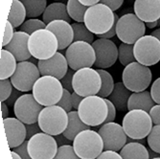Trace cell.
Wrapping results in <instances>:
<instances>
[{"label": "cell", "mask_w": 160, "mask_h": 159, "mask_svg": "<svg viewBox=\"0 0 160 159\" xmlns=\"http://www.w3.org/2000/svg\"><path fill=\"white\" fill-rule=\"evenodd\" d=\"M151 95L156 105H160V77L157 78L152 84Z\"/></svg>", "instance_id": "b9f144b4"}, {"label": "cell", "mask_w": 160, "mask_h": 159, "mask_svg": "<svg viewBox=\"0 0 160 159\" xmlns=\"http://www.w3.org/2000/svg\"><path fill=\"white\" fill-rule=\"evenodd\" d=\"M152 80V74L149 66H145L138 62L125 66L122 73V82L132 92L147 90Z\"/></svg>", "instance_id": "52a82bcc"}, {"label": "cell", "mask_w": 160, "mask_h": 159, "mask_svg": "<svg viewBox=\"0 0 160 159\" xmlns=\"http://www.w3.org/2000/svg\"><path fill=\"white\" fill-rule=\"evenodd\" d=\"M42 109V106L38 103L33 94L21 95L13 106L16 117L25 125L38 123Z\"/></svg>", "instance_id": "9a60e30c"}, {"label": "cell", "mask_w": 160, "mask_h": 159, "mask_svg": "<svg viewBox=\"0 0 160 159\" xmlns=\"http://www.w3.org/2000/svg\"><path fill=\"white\" fill-rule=\"evenodd\" d=\"M21 95H23V94L21 93V91H19V90H18V89H16V88H13V90H12L11 96L6 100V102H5V103L7 104L8 107H11L14 106V104H16V102L18 100V98H19Z\"/></svg>", "instance_id": "681fc988"}, {"label": "cell", "mask_w": 160, "mask_h": 159, "mask_svg": "<svg viewBox=\"0 0 160 159\" xmlns=\"http://www.w3.org/2000/svg\"><path fill=\"white\" fill-rule=\"evenodd\" d=\"M42 76H52L62 80L68 71V62L65 56L57 52L48 60L38 61L37 63Z\"/></svg>", "instance_id": "ac0fdd59"}, {"label": "cell", "mask_w": 160, "mask_h": 159, "mask_svg": "<svg viewBox=\"0 0 160 159\" xmlns=\"http://www.w3.org/2000/svg\"><path fill=\"white\" fill-rule=\"evenodd\" d=\"M9 107L7 106V104L5 102H1V115L2 118L6 119L9 116Z\"/></svg>", "instance_id": "f5cc1de1"}, {"label": "cell", "mask_w": 160, "mask_h": 159, "mask_svg": "<svg viewBox=\"0 0 160 159\" xmlns=\"http://www.w3.org/2000/svg\"><path fill=\"white\" fill-rule=\"evenodd\" d=\"M65 57L71 69L92 67L96 61V54L92 44L85 41H75L66 49Z\"/></svg>", "instance_id": "9c48e42d"}, {"label": "cell", "mask_w": 160, "mask_h": 159, "mask_svg": "<svg viewBox=\"0 0 160 159\" xmlns=\"http://www.w3.org/2000/svg\"><path fill=\"white\" fill-rule=\"evenodd\" d=\"M26 131H27L26 140H29L30 138H32L34 135H36L38 133H40L41 132V128H40L38 123L28 124V125H26Z\"/></svg>", "instance_id": "ee69618b"}, {"label": "cell", "mask_w": 160, "mask_h": 159, "mask_svg": "<svg viewBox=\"0 0 160 159\" xmlns=\"http://www.w3.org/2000/svg\"><path fill=\"white\" fill-rule=\"evenodd\" d=\"M46 24L44 23V21H41L40 19H36V18H30L26 20L20 27L19 31L25 32L29 35H32L33 33H35L38 30H40V29H46Z\"/></svg>", "instance_id": "e575fe53"}, {"label": "cell", "mask_w": 160, "mask_h": 159, "mask_svg": "<svg viewBox=\"0 0 160 159\" xmlns=\"http://www.w3.org/2000/svg\"><path fill=\"white\" fill-rule=\"evenodd\" d=\"M46 29L53 32L59 41V50L68 48L74 42V31L72 25L64 20H55L47 24Z\"/></svg>", "instance_id": "44dd1931"}, {"label": "cell", "mask_w": 160, "mask_h": 159, "mask_svg": "<svg viewBox=\"0 0 160 159\" xmlns=\"http://www.w3.org/2000/svg\"><path fill=\"white\" fill-rule=\"evenodd\" d=\"M152 159H160V157H156V158H152Z\"/></svg>", "instance_id": "91938a15"}, {"label": "cell", "mask_w": 160, "mask_h": 159, "mask_svg": "<svg viewBox=\"0 0 160 159\" xmlns=\"http://www.w3.org/2000/svg\"><path fill=\"white\" fill-rule=\"evenodd\" d=\"M23 3L27 17L35 18L43 14L47 8V0H20Z\"/></svg>", "instance_id": "f546056e"}, {"label": "cell", "mask_w": 160, "mask_h": 159, "mask_svg": "<svg viewBox=\"0 0 160 159\" xmlns=\"http://www.w3.org/2000/svg\"><path fill=\"white\" fill-rule=\"evenodd\" d=\"M92 46L96 54L94 66L97 69L109 68L117 61L118 49L112 40L108 38H98L97 40H94Z\"/></svg>", "instance_id": "e0dca14e"}, {"label": "cell", "mask_w": 160, "mask_h": 159, "mask_svg": "<svg viewBox=\"0 0 160 159\" xmlns=\"http://www.w3.org/2000/svg\"><path fill=\"white\" fill-rule=\"evenodd\" d=\"M86 129H90V127L82 121L78 114V111L68 112V125L63 132V135L67 139L73 141L80 132L86 131Z\"/></svg>", "instance_id": "484cf974"}, {"label": "cell", "mask_w": 160, "mask_h": 159, "mask_svg": "<svg viewBox=\"0 0 160 159\" xmlns=\"http://www.w3.org/2000/svg\"><path fill=\"white\" fill-rule=\"evenodd\" d=\"M40 71L34 62L25 61L18 62L16 72L10 78L13 88L21 92L33 90L34 84L40 78Z\"/></svg>", "instance_id": "4fadbf2b"}, {"label": "cell", "mask_w": 160, "mask_h": 159, "mask_svg": "<svg viewBox=\"0 0 160 159\" xmlns=\"http://www.w3.org/2000/svg\"><path fill=\"white\" fill-rule=\"evenodd\" d=\"M74 74L75 72L73 69H68L66 75L61 80V82L63 86L64 89H67L69 92H74V89H73V77H74Z\"/></svg>", "instance_id": "ab89813d"}, {"label": "cell", "mask_w": 160, "mask_h": 159, "mask_svg": "<svg viewBox=\"0 0 160 159\" xmlns=\"http://www.w3.org/2000/svg\"><path fill=\"white\" fill-rule=\"evenodd\" d=\"M55 139H56V141H57V143H58V146H59V147L63 146V145H70V143H71V141H70L69 139H67V138L63 135V133L55 136Z\"/></svg>", "instance_id": "816d5d0a"}, {"label": "cell", "mask_w": 160, "mask_h": 159, "mask_svg": "<svg viewBox=\"0 0 160 159\" xmlns=\"http://www.w3.org/2000/svg\"><path fill=\"white\" fill-rule=\"evenodd\" d=\"M5 133L10 149L18 148L26 141V125L18 118L8 117L3 119Z\"/></svg>", "instance_id": "d6986e66"}, {"label": "cell", "mask_w": 160, "mask_h": 159, "mask_svg": "<svg viewBox=\"0 0 160 159\" xmlns=\"http://www.w3.org/2000/svg\"><path fill=\"white\" fill-rule=\"evenodd\" d=\"M54 159H82V158H80L77 155L73 146L63 145L59 147L58 152L54 157Z\"/></svg>", "instance_id": "8d00e7d4"}, {"label": "cell", "mask_w": 160, "mask_h": 159, "mask_svg": "<svg viewBox=\"0 0 160 159\" xmlns=\"http://www.w3.org/2000/svg\"><path fill=\"white\" fill-rule=\"evenodd\" d=\"M27 146H28V140H26V141L22 144V145H20L19 147L14 148V149H12V151L18 152V153L21 156L22 159H33V158L30 156V154H29V152H28V148H27Z\"/></svg>", "instance_id": "f6af8a7d"}, {"label": "cell", "mask_w": 160, "mask_h": 159, "mask_svg": "<svg viewBox=\"0 0 160 159\" xmlns=\"http://www.w3.org/2000/svg\"><path fill=\"white\" fill-rule=\"evenodd\" d=\"M106 102H107V105H108V117L106 119V122L105 124L107 123H111L115 120L116 118V107H114V105L110 102V101L107 98H105Z\"/></svg>", "instance_id": "7bdbcfd3"}, {"label": "cell", "mask_w": 160, "mask_h": 159, "mask_svg": "<svg viewBox=\"0 0 160 159\" xmlns=\"http://www.w3.org/2000/svg\"><path fill=\"white\" fill-rule=\"evenodd\" d=\"M42 19L46 25L55 20H64L67 22L71 20L66 5L62 2H55L48 5L42 14Z\"/></svg>", "instance_id": "d4e9b609"}, {"label": "cell", "mask_w": 160, "mask_h": 159, "mask_svg": "<svg viewBox=\"0 0 160 159\" xmlns=\"http://www.w3.org/2000/svg\"><path fill=\"white\" fill-rule=\"evenodd\" d=\"M133 53L136 62L152 66L160 62V40L152 35H145L133 44Z\"/></svg>", "instance_id": "7c38bea8"}, {"label": "cell", "mask_w": 160, "mask_h": 159, "mask_svg": "<svg viewBox=\"0 0 160 159\" xmlns=\"http://www.w3.org/2000/svg\"><path fill=\"white\" fill-rule=\"evenodd\" d=\"M71 25L74 31V42L85 41L90 43V44L94 42V34L87 29L83 22H75Z\"/></svg>", "instance_id": "d6a6232c"}, {"label": "cell", "mask_w": 160, "mask_h": 159, "mask_svg": "<svg viewBox=\"0 0 160 159\" xmlns=\"http://www.w3.org/2000/svg\"><path fill=\"white\" fill-rule=\"evenodd\" d=\"M63 93L61 80L52 76H41L34 84L33 95L42 107L58 105Z\"/></svg>", "instance_id": "277c9868"}, {"label": "cell", "mask_w": 160, "mask_h": 159, "mask_svg": "<svg viewBox=\"0 0 160 159\" xmlns=\"http://www.w3.org/2000/svg\"><path fill=\"white\" fill-rule=\"evenodd\" d=\"M122 127L128 137L144 139L148 137L152 131V121L149 112L142 109H132L124 116Z\"/></svg>", "instance_id": "8992f818"}, {"label": "cell", "mask_w": 160, "mask_h": 159, "mask_svg": "<svg viewBox=\"0 0 160 159\" xmlns=\"http://www.w3.org/2000/svg\"><path fill=\"white\" fill-rule=\"evenodd\" d=\"M0 55H1V74H0V80H7L11 78L14 72H16L18 61L14 57V56L6 49H1Z\"/></svg>", "instance_id": "83f0119b"}, {"label": "cell", "mask_w": 160, "mask_h": 159, "mask_svg": "<svg viewBox=\"0 0 160 159\" xmlns=\"http://www.w3.org/2000/svg\"><path fill=\"white\" fill-rule=\"evenodd\" d=\"M151 35L153 36V37H157L160 40V28H158V29H156V30H154Z\"/></svg>", "instance_id": "6f0895ef"}, {"label": "cell", "mask_w": 160, "mask_h": 159, "mask_svg": "<svg viewBox=\"0 0 160 159\" xmlns=\"http://www.w3.org/2000/svg\"><path fill=\"white\" fill-rule=\"evenodd\" d=\"M0 86H1V96H0V101L1 102H6V100L11 96L12 90H13V85L11 82V80H1L0 82Z\"/></svg>", "instance_id": "74e56055"}, {"label": "cell", "mask_w": 160, "mask_h": 159, "mask_svg": "<svg viewBox=\"0 0 160 159\" xmlns=\"http://www.w3.org/2000/svg\"><path fill=\"white\" fill-rule=\"evenodd\" d=\"M29 51L38 61L48 60L59 50V41L55 34L48 29H40L30 36Z\"/></svg>", "instance_id": "3957f363"}, {"label": "cell", "mask_w": 160, "mask_h": 159, "mask_svg": "<svg viewBox=\"0 0 160 159\" xmlns=\"http://www.w3.org/2000/svg\"><path fill=\"white\" fill-rule=\"evenodd\" d=\"M155 105L150 91L144 90L141 92H132L128 99V110L142 109L150 112L151 108Z\"/></svg>", "instance_id": "603a6c76"}, {"label": "cell", "mask_w": 160, "mask_h": 159, "mask_svg": "<svg viewBox=\"0 0 160 159\" xmlns=\"http://www.w3.org/2000/svg\"><path fill=\"white\" fill-rule=\"evenodd\" d=\"M100 3L107 5L114 12V11H117L123 5L124 0H101Z\"/></svg>", "instance_id": "7dc6e473"}, {"label": "cell", "mask_w": 160, "mask_h": 159, "mask_svg": "<svg viewBox=\"0 0 160 159\" xmlns=\"http://www.w3.org/2000/svg\"><path fill=\"white\" fill-rule=\"evenodd\" d=\"M11 154H12V159H22V158H21V156H20V155H19L18 152H13V151H12Z\"/></svg>", "instance_id": "680465c9"}, {"label": "cell", "mask_w": 160, "mask_h": 159, "mask_svg": "<svg viewBox=\"0 0 160 159\" xmlns=\"http://www.w3.org/2000/svg\"><path fill=\"white\" fill-rule=\"evenodd\" d=\"M58 106L62 107L66 112L72 111L73 106H72V98H71V92H69L67 89L63 88V93L61 101L58 103Z\"/></svg>", "instance_id": "f35d334b"}, {"label": "cell", "mask_w": 160, "mask_h": 159, "mask_svg": "<svg viewBox=\"0 0 160 159\" xmlns=\"http://www.w3.org/2000/svg\"><path fill=\"white\" fill-rule=\"evenodd\" d=\"M79 2L89 8V7L94 6L96 4H98L99 2H101V0H79Z\"/></svg>", "instance_id": "db71d44e"}, {"label": "cell", "mask_w": 160, "mask_h": 159, "mask_svg": "<svg viewBox=\"0 0 160 159\" xmlns=\"http://www.w3.org/2000/svg\"><path fill=\"white\" fill-rule=\"evenodd\" d=\"M134 12L145 23L160 18V0H135Z\"/></svg>", "instance_id": "7402d4cb"}, {"label": "cell", "mask_w": 160, "mask_h": 159, "mask_svg": "<svg viewBox=\"0 0 160 159\" xmlns=\"http://www.w3.org/2000/svg\"><path fill=\"white\" fill-rule=\"evenodd\" d=\"M27 148L33 159H54L59 146L54 136L40 132L28 140Z\"/></svg>", "instance_id": "5bb4252c"}, {"label": "cell", "mask_w": 160, "mask_h": 159, "mask_svg": "<svg viewBox=\"0 0 160 159\" xmlns=\"http://www.w3.org/2000/svg\"><path fill=\"white\" fill-rule=\"evenodd\" d=\"M13 35H14L13 26L12 25V23L9 20H7L6 26H5V32H4L3 39L1 41V46L2 47H5V46H7L9 44V43L11 42V40L12 39V37H13Z\"/></svg>", "instance_id": "60d3db41"}, {"label": "cell", "mask_w": 160, "mask_h": 159, "mask_svg": "<svg viewBox=\"0 0 160 159\" xmlns=\"http://www.w3.org/2000/svg\"><path fill=\"white\" fill-rule=\"evenodd\" d=\"M71 98H72V106H73V108H75L76 110H78L80 104L82 103V101L83 100L84 97L79 95L78 93H76L75 91L71 93Z\"/></svg>", "instance_id": "f907efd6"}, {"label": "cell", "mask_w": 160, "mask_h": 159, "mask_svg": "<svg viewBox=\"0 0 160 159\" xmlns=\"http://www.w3.org/2000/svg\"><path fill=\"white\" fill-rule=\"evenodd\" d=\"M38 123L42 132L57 136L64 132L68 125V112L58 105L45 107L38 116Z\"/></svg>", "instance_id": "5b68a950"}, {"label": "cell", "mask_w": 160, "mask_h": 159, "mask_svg": "<svg viewBox=\"0 0 160 159\" xmlns=\"http://www.w3.org/2000/svg\"><path fill=\"white\" fill-rule=\"evenodd\" d=\"M97 71L99 72L102 79V86L97 95L102 98H108L111 94L115 85L113 78L109 72L106 71L105 69H97Z\"/></svg>", "instance_id": "1f68e13d"}, {"label": "cell", "mask_w": 160, "mask_h": 159, "mask_svg": "<svg viewBox=\"0 0 160 159\" xmlns=\"http://www.w3.org/2000/svg\"><path fill=\"white\" fill-rule=\"evenodd\" d=\"M146 24L135 13H126L118 19L116 26V35L118 38L128 44L134 43L145 36Z\"/></svg>", "instance_id": "30bf717a"}, {"label": "cell", "mask_w": 160, "mask_h": 159, "mask_svg": "<svg viewBox=\"0 0 160 159\" xmlns=\"http://www.w3.org/2000/svg\"><path fill=\"white\" fill-rule=\"evenodd\" d=\"M67 12L71 19L75 20L76 22H83L84 20V14L88 9V7H86L82 5V3L79 2V0H68L67 4Z\"/></svg>", "instance_id": "4dcf8cb0"}, {"label": "cell", "mask_w": 160, "mask_h": 159, "mask_svg": "<svg viewBox=\"0 0 160 159\" xmlns=\"http://www.w3.org/2000/svg\"><path fill=\"white\" fill-rule=\"evenodd\" d=\"M104 141V150L120 152L128 143V135L124 128L117 123L103 124L98 131Z\"/></svg>", "instance_id": "2e32d148"}, {"label": "cell", "mask_w": 160, "mask_h": 159, "mask_svg": "<svg viewBox=\"0 0 160 159\" xmlns=\"http://www.w3.org/2000/svg\"><path fill=\"white\" fill-rule=\"evenodd\" d=\"M146 26L150 29H152V28H155L156 26H158V22L157 21H154V22H147L146 23Z\"/></svg>", "instance_id": "9f6ffc18"}, {"label": "cell", "mask_w": 160, "mask_h": 159, "mask_svg": "<svg viewBox=\"0 0 160 159\" xmlns=\"http://www.w3.org/2000/svg\"><path fill=\"white\" fill-rule=\"evenodd\" d=\"M27 12L23 3L20 0H12L8 20L12 23L13 28L20 27L25 22Z\"/></svg>", "instance_id": "f1b7e54d"}, {"label": "cell", "mask_w": 160, "mask_h": 159, "mask_svg": "<svg viewBox=\"0 0 160 159\" xmlns=\"http://www.w3.org/2000/svg\"><path fill=\"white\" fill-rule=\"evenodd\" d=\"M130 95L132 91L128 89L123 82H117L115 83L111 94L108 96V100L118 111H125L128 109V103Z\"/></svg>", "instance_id": "cb8c5ba5"}, {"label": "cell", "mask_w": 160, "mask_h": 159, "mask_svg": "<svg viewBox=\"0 0 160 159\" xmlns=\"http://www.w3.org/2000/svg\"><path fill=\"white\" fill-rule=\"evenodd\" d=\"M29 38H30V35L25 32H14L12 39L7 46L4 47V49L11 52L18 62L29 61L32 57L28 46Z\"/></svg>", "instance_id": "ffe728a7"}, {"label": "cell", "mask_w": 160, "mask_h": 159, "mask_svg": "<svg viewBox=\"0 0 160 159\" xmlns=\"http://www.w3.org/2000/svg\"><path fill=\"white\" fill-rule=\"evenodd\" d=\"M77 111L84 124L89 127H97L106 122L108 117V105L105 98L92 95L83 98Z\"/></svg>", "instance_id": "7a4b0ae2"}, {"label": "cell", "mask_w": 160, "mask_h": 159, "mask_svg": "<svg viewBox=\"0 0 160 159\" xmlns=\"http://www.w3.org/2000/svg\"><path fill=\"white\" fill-rule=\"evenodd\" d=\"M148 145L153 152L160 153V125L152 127L150 134L148 135Z\"/></svg>", "instance_id": "d590c367"}, {"label": "cell", "mask_w": 160, "mask_h": 159, "mask_svg": "<svg viewBox=\"0 0 160 159\" xmlns=\"http://www.w3.org/2000/svg\"><path fill=\"white\" fill-rule=\"evenodd\" d=\"M118 60L124 66H127L129 63L136 62L133 53V44L122 42L118 48Z\"/></svg>", "instance_id": "836d02e7"}, {"label": "cell", "mask_w": 160, "mask_h": 159, "mask_svg": "<svg viewBox=\"0 0 160 159\" xmlns=\"http://www.w3.org/2000/svg\"><path fill=\"white\" fill-rule=\"evenodd\" d=\"M96 159H123L121 154L118 152L113 151H105L102 152Z\"/></svg>", "instance_id": "c3c4849f"}, {"label": "cell", "mask_w": 160, "mask_h": 159, "mask_svg": "<svg viewBox=\"0 0 160 159\" xmlns=\"http://www.w3.org/2000/svg\"><path fill=\"white\" fill-rule=\"evenodd\" d=\"M120 154L123 159H150L148 149L137 142L127 143L120 151Z\"/></svg>", "instance_id": "4316f807"}, {"label": "cell", "mask_w": 160, "mask_h": 159, "mask_svg": "<svg viewBox=\"0 0 160 159\" xmlns=\"http://www.w3.org/2000/svg\"><path fill=\"white\" fill-rule=\"evenodd\" d=\"M148 151H149V154H150V159L156 158V157H160V153L153 152L152 149H148Z\"/></svg>", "instance_id": "11a10c76"}, {"label": "cell", "mask_w": 160, "mask_h": 159, "mask_svg": "<svg viewBox=\"0 0 160 159\" xmlns=\"http://www.w3.org/2000/svg\"><path fill=\"white\" fill-rule=\"evenodd\" d=\"M115 21V12L107 5L98 3L87 9L83 23L96 36L108 33Z\"/></svg>", "instance_id": "6da1fadb"}, {"label": "cell", "mask_w": 160, "mask_h": 159, "mask_svg": "<svg viewBox=\"0 0 160 159\" xmlns=\"http://www.w3.org/2000/svg\"><path fill=\"white\" fill-rule=\"evenodd\" d=\"M102 86V79L97 69L91 67L82 68L75 72L73 77V89L82 97L97 95Z\"/></svg>", "instance_id": "8fae6325"}, {"label": "cell", "mask_w": 160, "mask_h": 159, "mask_svg": "<svg viewBox=\"0 0 160 159\" xmlns=\"http://www.w3.org/2000/svg\"><path fill=\"white\" fill-rule=\"evenodd\" d=\"M150 116L152 118V124L155 126V125H160V105H154L150 112Z\"/></svg>", "instance_id": "bcb514c9"}, {"label": "cell", "mask_w": 160, "mask_h": 159, "mask_svg": "<svg viewBox=\"0 0 160 159\" xmlns=\"http://www.w3.org/2000/svg\"><path fill=\"white\" fill-rule=\"evenodd\" d=\"M73 148L82 159H96L104 151V141L99 132L86 129L73 140Z\"/></svg>", "instance_id": "ba28073f"}]
</instances>
